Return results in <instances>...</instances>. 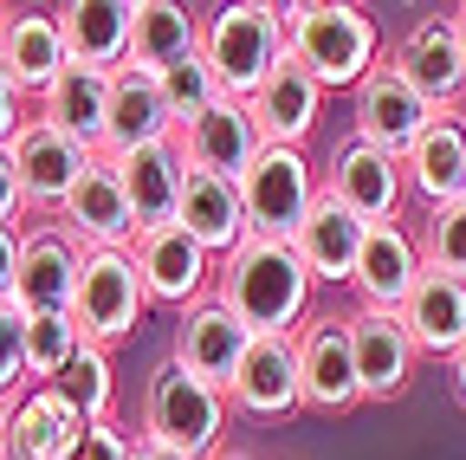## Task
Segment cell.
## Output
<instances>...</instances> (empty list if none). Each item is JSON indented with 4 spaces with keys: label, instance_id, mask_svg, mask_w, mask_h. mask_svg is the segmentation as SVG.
<instances>
[{
    "label": "cell",
    "instance_id": "cell-1",
    "mask_svg": "<svg viewBox=\"0 0 466 460\" xmlns=\"http://www.w3.org/2000/svg\"><path fill=\"white\" fill-rule=\"evenodd\" d=\"M311 292L318 279L291 240L247 234L214 266V305H227L253 337H299V324L311 318Z\"/></svg>",
    "mask_w": 466,
    "mask_h": 460
},
{
    "label": "cell",
    "instance_id": "cell-2",
    "mask_svg": "<svg viewBox=\"0 0 466 460\" xmlns=\"http://www.w3.org/2000/svg\"><path fill=\"white\" fill-rule=\"evenodd\" d=\"M279 26H285V59L318 91H357L382 59V26L343 0H285Z\"/></svg>",
    "mask_w": 466,
    "mask_h": 460
},
{
    "label": "cell",
    "instance_id": "cell-3",
    "mask_svg": "<svg viewBox=\"0 0 466 460\" xmlns=\"http://www.w3.org/2000/svg\"><path fill=\"white\" fill-rule=\"evenodd\" d=\"M201 59L214 66L220 91L227 97H253L279 66H285V26H279V7L266 0H233V7H214L201 20Z\"/></svg>",
    "mask_w": 466,
    "mask_h": 460
},
{
    "label": "cell",
    "instance_id": "cell-4",
    "mask_svg": "<svg viewBox=\"0 0 466 460\" xmlns=\"http://www.w3.org/2000/svg\"><path fill=\"white\" fill-rule=\"evenodd\" d=\"M143 441L182 454V460H214L227 441V395L168 357L143 389Z\"/></svg>",
    "mask_w": 466,
    "mask_h": 460
},
{
    "label": "cell",
    "instance_id": "cell-5",
    "mask_svg": "<svg viewBox=\"0 0 466 460\" xmlns=\"http://www.w3.org/2000/svg\"><path fill=\"white\" fill-rule=\"evenodd\" d=\"M240 214H247V234H259V240H291L305 227V214L318 208V195H324V169L305 156V149H259L253 156V169L240 182Z\"/></svg>",
    "mask_w": 466,
    "mask_h": 460
},
{
    "label": "cell",
    "instance_id": "cell-6",
    "mask_svg": "<svg viewBox=\"0 0 466 460\" xmlns=\"http://www.w3.org/2000/svg\"><path fill=\"white\" fill-rule=\"evenodd\" d=\"M149 299H143V279L130 266V253L116 247H91L78 253V292H72V324L85 343L97 351H116V343H130L137 324H143Z\"/></svg>",
    "mask_w": 466,
    "mask_h": 460
},
{
    "label": "cell",
    "instance_id": "cell-7",
    "mask_svg": "<svg viewBox=\"0 0 466 460\" xmlns=\"http://www.w3.org/2000/svg\"><path fill=\"white\" fill-rule=\"evenodd\" d=\"M130 266L143 279V299L149 305H168V312H188L201 299H214V253H201L182 227H143V234L130 240Z\"/></svg>",
    "mask_w": 466,
    "mask_h": 460
},
{
    "label": "cell",
    "instance_id": "cell-8",
    "mask_svg": "<svg viewBox=\"0 0 466 460\" xmlns=\"http://www.w3.org/2000/svg\"><path fill=\"white\" fill-rule=\"evenodd\" d=\"M85 434H91V422L52 383H26L0 409V447H7V460H72L85 447Z\"/></svg>",
    "mask_w": 466,
    "mask_h": 460
},
{
    "label": "cell",
    "instance_id": "cell-9",
    "mask_svg": "<svg viewBox=\"0 0 466 460\" xmlns=\"http://www.w3.org/2000/svg\"><path fill=\"white\" fill-rule=\"evenodd\" d=\"M7 162H14V176H20V195H26V208L58 220L66 195L78 189V176L91 169V149H78L72 137H58L52 124L26 118V124L14 130V143H7Z\"/></svg>",
    "mask_w": 466,
    "mask_h": 460
},
{
    "label": "cell",
    "instance_id": "cell-10",
    "mask_svg": "<svg viewBox=\"0 0 466 460\" xmlns=\"http://www.w3.org/2000/svg\"><path fill=\"white\" fill-rule=\"evenodd\" d=\"M389 72L415 91L421 104H434V110H453L460 97H466V66H460V39H453V20L447 14H428V20H415L401 39H395V52H389Z\"/></svg>",
    "mask_w": 466,
    "mask_h": 460
},
{
    "label": "cell",
    "instance_id": "cell-11",
    "mask_svg": "<svg viewBox=\"0 0 466 460\" xmlns=\"http://www.w3.org/2000/svg\"><path fill=\"white\" fill-rule=\"evenodd\" d=\"M291 351H299V395L305 409H324V415H343L357 409L363 389H357V357H350V331L343 318H305L299 337H291Z\"/></svg>",
    "mask_w": 466,
    "mask_h": 460
},
{
    "label": "cell",
    "instance_id": "cell-12",
    "mask_svg": "<svg viewBox=\"0 0 466 460\" xmlns=\"http://www.w3.org/2000/svg\"><path fill=\"white\" fill-rule=\"evenodd\" d=\"M343 331H350V357H357V389L363 402H401L408 383H415V343H408L401 318L395 312H343Z\"/></svg>",
    "mask_w": 466,
    "mask_h": 460
},
{
    "label": "cell",
    "instance_id": "cell-13",
    "mask_svg": "<svg viewBox=\"0 0 466 460\" xmlns=\"http://www.w3.org/2000/svg\"><path fill=\"white\" fill-rule=\"evenodd\" d=\"M58 227L91 253V247H116L130 253L137 240V214H130V195H124V176H116L110 156H91V169L78 176V189L66 195V208H58Z\"/></svg>",
    "mask_w": 466,
    "mask_h": 460
},
{
    "label": "cell",
    "instance_id": "cell-14",
    "mask_svg": "<svg viewBox=\"0 0 466 460\" xmlns=\"http://www.w3.org/2000/svg\"><path fill=\"white\" fill-rule=\"evenodd\" d=\"M175 149H182V162L195 169V176H220V182H240L253 156L266 149L253 110L240 97H220L208 118H195L188 130H175Z\"/></svg>",
    "mask_w": 466,
    "mask_h": 460
},
{
    "label": "cell",
    "instance_id": "cell-15",
    "mask_svg": "<svg viewBox=\"0 0 466 460\" xmlns=\"http://www.w3.org/2000/svg\"><path fill=\"white\" fill-rule=\"evenodd\" d=\"M428 124H434V104H421L389 66H376L357 85V118H350V137H357V143H370V149H382V156L401 162Z\"/></svg>",
    "mask_w": 466,
    "mask_h": 460
},
{
    "label": "cell",
    "instance_id": "cell-16",
    "mask_svg": "<svg viewBox=\"0 0 466 460\" xmlns=\"http://www.w3.org/2000/svg\"><path fill=\"white\" fill-rule=\"evenodd\" d=\"M324 195L330 201H343L357 220H395L401 214V195H408V182H401V162L395 156H382V149H370V143H337V156L324 162Z\"/></svg>",
    "mask_w": 466,
    "mask_h": 460
},
{
    "label": "cell",
    "instance_id": "cell-17",
    "mask_svg": "<svg viewBox=\"0 0 466 460\" xmlns=\"http://www.w3.org/2000/svg\"><path fill=\"white\" fill-rule=\"evenodd\" d=\"M227 409H240L253 422H279V415H299L305 395H299V351L291 337H253L240 370L227 383Z\"/></svg>",
    "mask_w": 466,
    "mask_h": 460
},
{
    "label": "cell",
    "instance_id": "cell-18",
    "mask_svg": "<svg viewBox=\"0 0 466 460\" xmlns=\"http://www.w3.org/2000/svg\"><path fill=\"white\" fill-rule=\"evenodd\" d=\"M421 279V240L408 234L401 220H376L363 234V253H357V272H350V292H357L363 312H401L408 292Z\"/></svg>",
    "mask_w": 466,
    "mask_h": 460
},
{
    "label": "cell",
    "instance_id": "cell-19",
    "mask_svg": "<svg viewBox=\"0 0 466 460\" xmlns=\"http://www.w3.org/2000/svg\"><path fill=\"white\" fill-rule=\"evenodd\" d=\"M78 240L66 234L58 220L33 227L20 240V285H14V312L20 318H46V312H72L78 292Z\"/></svg>",
    "mask_w": 466,
    "mask_h": 460
},
{
    "label": "cell",
    "instance_id": "cell-20",
    "mask_svg": "<svg viewBox=\"0 0 466 460\" xmlns=\"http://www.w3.org/2000/svg\"><path fill=\"white\" fill-rule=\"evenodd\" d=\"M247 343H253V331L233 318L227 305H214V299H201V305H188L182 312V324H175V363H182L188 376H201L208 389H220L227 395V383H233V370H240V357H247Z\"/></svg>",
    "mask_w": 466,
    "mask_h": 460
},
{
    "label": "cell",
    "instance_id": "cell-21",
    "mask_svg": "<svg viewBox=\"0 0 466 460\" xmlns=\"http://www.w3.org/2000/svg\"><path fill=\"white\" fill-rule=\"evenodd\" d=\"M401 182L415 201H428V214L447 201H466V118L460 110H434V124L401 156Z\"/></svg>",
    "mask_w": 466,
    "mask_h": 460
},
{
    "label": "cell",
    "instance_id": "cell-22",
    "mask_svg": "<svg viewBox=\"0 0 466 460\" xmlns=\"http://www.w3.org/2000/svg\"><path fill=\"white\" fill-rule=\"evenodd\" d=\"M149 143H175L162 85L149 72H137V66H116L110 72V110H104V149L97 156H130V149H149Z\"/></svg>",
    "mask_w": 466,
    "mask_h": 460
},
{
    "label": "cell",
    "instance_id": "cell-23",
    "mask_svg": "<svg viewBox=\"0 0 466 460\" xmlns=\"http://www.w3.org/2000/svg\"><path fill=\"white\" fill-rule=\"evenodd\" d=\"M0 72L20 85V97H46L66 78V39L52 7H14V20L0 26Z\"/></svg>",
    "mask_w": 466,
    "mask_h": 460
},
{
    "label": "cell",
    "instance_id": "cell-24",
    "mask_svg": "<svg viewBox=\"0 0 466 460\" xmlns=\"http://www.w3.org/2000/svg\"><path fill=\"white\" fill-rule=\"evenodd\" d=\"M408 343H415V357H453L466 343V279H447V272H428L415 279V292H408V305L395 312Z\"/></svg>",
    "mask_w": 466,
    "mask_h": 460
},
{
    "label": "cell",
    "instance_id": "cell-25",
    "mask_svg": "<svg viewBox=\"0 0 466 460\" xmlns=\"http://www.w3.org/2000/svg\"><path fill=\"white\" fill-rule=\"evenodd\" d=\"M58 14V39H66V66L85 72H116L130 66V7L124 0H72Z\"/></svg>",
    "mask_w": 466,
    "mask_h": 460
},
{
    "label": "cell",
    "instance_id": "cell-26",
    "mask_svg": "<svg viewBox=\"0 0 466 460\" xmlns=\"http://www.w3.org/2000/svg\"><path fill=\"white\" fill-rule=\"evenodd\" d=\"M247 110H253V124H259V137H266L272 149H305L311 130H318V118H324V91L285 59V66L247 97Z\"/></svg>",
    "mask_w": 466,
    "mask_h": 460
},
{
    "label": "cell",
    "instance_id": "cell-27",
    "mask_svg": "<svg viewBox=\"0 0 466 460\" xmlns=\"http://www.w3.org/2000/svg\"><path fill=\"white\" fill-rule=\"evenodd\" d=\"M175 227L214 260H227L233 247L247 240V214H240V189L220 176H182V201H175Z\"/></svg>",
    "mask_w": 466,
    "mask_h": 460
},
{
    "label": "cell",
    "instance_id": "cell-28",
    "mask_svg": "<svg viewBox=\"0 0 466 460\" xmlns=\"http://www.w3.org/2000/svg\"><path fill=\"white\" fill-rule=\"evenodd\" d=\"M363 234H370V220H357L343 201L318 195V208L305 214L299 234H291V247H299V260L311 266L318 285H350V272H357V253H363Z\"/></svg>",
    "mask_w": 466,
    "mask_h": 460
},
{
    "label": "cell",
    "instance_id": "cell-29",
    "mask_svg": "<svg viewBox=\"0 0 466 460\" xmlns=\"http://www.w3.org/2000/svg\"><path fill=\"white\" fill-rule=\"evenodd\" d=\"M110 162H116V176H124L137 234H143V227H168L175 220V201H182V176H188L182 149H175V143H149V149L110 156Z\"/></svg>",
    "mask_w": 466,
    "mask_h": 460
},
{
    "label": "cell",
    "instance_id": "cell-30",
    "mask_svg": "<svg viewBox=\"0 0 466 460\" xmlns=\"http://www.w3.org/2000/svg\"><path fill=\"white\" fill-rule=\"evenodd\" d=\"M104 110H110V72H85V66H66V78H58L33 118L52 124L58 137H72L78 149H104Z\"/></svg>",
    "mask_w": 466,
    "mask_h": 460
},
{
    "label": "cell",
    "instance_id": "cell-31",
    "mask_svg": "<svg viewBox=\"0 0 466 460\" xmlns=\"http://www.w3.org/2000/svg\"><path fill=\"white\" fill-rule=\"evenodd\" d=\"M188 52H201V20L175 0H137L130 7V66L137 72H168L182 66Z\"/></svg>",
    "mask_w": 466,
    "mask_h": 460
},
{
    "label": "cell",
    "instance_id": "cell-32",
    "mask_svg": "<svg viewBox=\"0 0 466 460\" xmlns=\"http://www.w3.org/2000/svg\"><path fill=\"white\" fill-rule=\"evenodd\" d=\"M52 389L66 395L91 428H110L116 422V363H110V351H97V343H85V351L72 357V370L58 376Z\"/></svg>",
    "mask_w": 466,
    "mask_h": 460
},
{
    "label": "cell",
    "instance_id": "cell-33",
    "mask_svg": "<svg viewBox=\"0 0 466 460\" xmlns=\"http://www.w3.org/2000/svg\"><path fill=\"white\" fill-rule=\"evenodd\" d=\"M20 351H26V383H58L85 351V337L72 312H46V318H20Z\"/></svg>",
    "mask_w": 466,
    "mask_h": 460
},
{
    "label": "cell",
    "instance_id": "cell-34",
    "mask_svg": "<svg viewBox=\"0 0 466 460\" xmlns=\"http://www.w3.org/2000/svg\"><path fill=\"white\" fill-rule=\"evenodd\" d=\"M156 85H162V104H168V124H175V130H188L195 118H208V110L227 97L220 78H214V66L201 59V52H188V59L168 66V72H156Z\"/></svg>",
    "mask_w": 466,
    "mask_h": 460
},
{
    "label": "cell",
    "instance_id": "cell-35",
    "mask_svg": "<svg viewBox=\"0 0 466 460\" xmlns=\"http://www.w3.org/2000/svg\"><path fill=\"white\" fill-rule=\"evenodd\" d=\"M421 266L428 272H447V279H466V201H447L428 214L421 227Z\"/></svg>",
    "mask_w": 466,
    "mask_h": 460
},
{
    "label": "cell",
    "instance_id": "cell-36",
    "mask_svg": "<svg viewBox=\"0 0 466 460\" xmlns=\"http://www.w3.org/2000/svg\"><path fill=\"white\" fill-rule=\"evenodd\" d=\"M26 389V351H20V312L0 305V409Z\"/></svg>",
    "mask_w": 466,
    "mask_h": 460
},
{
    "label": "cell",
    "instance_id": "cell-37",
    "mask_svg": "<svg viewBox=\"0 0 466 460\" xmlns=\"http://www.w3.org/2000/svg\"><path fill=\"white\" fill-rule=\"evenodd\" d=\"M20 227L0 220V305H14V285H20Z\"/></svg>",
    "mask_w": 466,
    "mask_h": 460
},
{
    "label": "cell",
    "instance_id": "cell-38",
    "mask_svg": "<svg viewBox=\"0 0 466 460\" xmlns=\"http://www.w3.org/2000/svg\"><path fill=\"white\" fill-rule=\"evenodd\" d=\"M72 460H130V434L116 428V422H110V428H91L85 447H78Z\"/></svg>",
    "mask_w": 466,
    "mask_h": 460
},
{
    "label": "cell",
    "instance_id": "cell-39",
    "mask_svg": "<svg viewBox=\"0 0 466 460\" xmlns=\"http://www.w3.org/2000/svg\"><path fill=\"white\" fill-rule=\"evenodd\" d=\"M26 124V97H20V85L7 78V72H0V149H7L14 143V130Z\"/></svg>",
    "mask_w": 466,
    "mask_h": 460
},
{
    "label": "cell",
    "instance_id": "cell-40",
    "mask_svg": "<svg viewBox=\"0 0 466 460\" xmlns=\"http://www.w3.org/2000/svg\"><path fill=\"white\" fill-rule=\"evenodd\" d=\"M20 208H26V195H20V176H14L7 149H0V220H14V227H20Z\"/></svg>",
    "mask_w": 466,
    "mask_h": 460
},
{
    "label": "cell",
    "instance_id": "cell-41",
    "mask_svg": "<svg viewBox=\"0 0 466 460\" xmlns=\"http://www.w3.org/2000/svg\"><path fill=\"white\" fill-rule=\"evenodd\" d=\"M447 383H453V395H460V409H466V343L447 357Z\"/></svg>",
    "mask_w": 466,
    "mask_h": 460
},
{
    "label": "cell",
    "instance_id": "cell-42",
    "mask_svg": "<svg viewBox=\"0 0 466 460\" xmlns=\"http://www.w3.org/2000/svg\"><path fill=\"white\" fill-rule=\"evenodd\" d=\"M130 460H182V454H168V447H156V441L137 434V441H130Z\"/></svg>",
    "mask_w": 466,
    "mask_h": 460
},
{
    "label": "cell",
    "instance_id": "cell-43",
    "mask_svg": "<svg viewBox=\"0 0 466 460\" xmlns=\"http://www.w3.org/2000/svg\"><path fill=\"white\" fill-rule=\"evenodd\" d=\"M447 20H453V39H460V66H466V0H460V7H453Z\"/></svg>",
    "mask_w": 466,
    "mask_h": 460
},
{
    "label": "cell",
    "instance_id": "cell-44",
    "mask_svg": "<svg viewBox=\"0 0 466 460\" xmlns=\"http://www.w3.org/2000/svg\"><path fill=\"white\" fill-rule=\"evenodd\" d=\"M214 460H253V454H240V447H220V454H214Z\"/></svg>",
    "mask_w": 466,
    "mask_h": 460
},
{
    "label": "cell",
    "instance_id": "cell-45",
    "mask_svg": "<svg viewBox=\"0 0 466 460\" xmlns=\"http://www.w3.org/2000/svg\"><path fill=\"white\" fill-rule=\"evenodd\" d=\"M7 20H14V7H7V0H0V26H7Z\"/></svg>",
    "mask_w": 466,
    "mask_h": 460
},
{
    "label": "cell",
    "instance_id": "cell-46",
    "mask_svg": "<svg viewBox=\"0 0 466 460\" xmlns=\"http://www.w3.org/2000/svg\"><path fill=\"white\" fill-rule=\"evenodd\" d=\"M0 460H7V447H0Z\"/></svg>",
    "mask_w": 466,
    "mask_h": 460
}]
</instances>
